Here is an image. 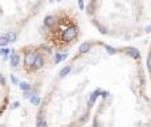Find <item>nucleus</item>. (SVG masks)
Returning <instances> with one entry per match:
<instances>
[{
    "instance_id": "obj_1",
    "label": "nucleus",
    "mask_w": 151,
    "mask_h": 127,
    "mask_svg": "<svg viewBox=\"0 0 151 127\" xmlns=\"http://www.w3.org/2000/svg\"><path fill=\"white\" fill-rule=\"evenodd\" d=\"M151 127V97L139 50L90 40L58 70L36 114L37 127Z\"/></svg>"
},
{
    "instance_id": "obj_2",
    "label": "nucleus",
    "mask_w": 151,
    "mask_h": 127,
    "mask_svg": "<svg viewBox=\"0 0 151 127\" xmlns=\"http://www.w3.org/2000/svg\"><path fill=\"white\" fill-rule=\"evenodd\" d=\"M86 13L101 35L114 40H135L147 25L146 0H86Z\"/></svg>"
},
{
    "instance_id": "obj_3",
    "label": "nucleus",
    "mask_w": 151,
    "mask_h": 127,
    "mask_svg": "<svg viewBox=\"0 0 151 127\" xmlns=\"http://www.w3.org/2000/svg\"><path fill=\"white\" fill-rule=\"evenodd\" d=\"M39 32L41 41L49 45L57 54L66 53L80 41V19L70 8H56L44 16Z\"/></svg>"
},
{
    "instance_id": "obj_4",
    "label": "nucleus",
    "mask_w": 151,
    "mask_h": 127,
    "mask_svg": "<svg viewBox=\"0 0 151 127\" xmlns=\"http://www.w3.org/2000/svg\"><path fill=\"white\" fill-rule=\"evenodd\" d=\"M52 2L54 0H0V46L17 41Z\"/></svg>"
},
{
    "instance_id": "obj_5",
    "label": "nucleus",
    "mask_w": 151,
    "mask_h": 127,
    "mask_svg": "<svg viewBox=\"0 0 151 127\" xmlns=\"http://www.w3.org/2000/svg\"><path fill=\"white\" fill-rule=\"evenodd\" d=\"M19 53L21 72L28 78H37L46 73L57 57V53L42 41L23 45Z\"/></svg>"
},
{
    "instance_id": "obj_6",
    "label": "nucleus",
    "mask_w": 151,
    "mask_h": 127,
    "mask_svg": "<svg viewBox=\"0 0 151 127\" xmlns=\"http://www.w3.org/2000/svg\"><path fill=\"white\" fill-rule=\"evenodd\" d=\"M146 72H147V76L151 83V45L147 50V57H146Z\"/></svg>"
}]
</instances>
